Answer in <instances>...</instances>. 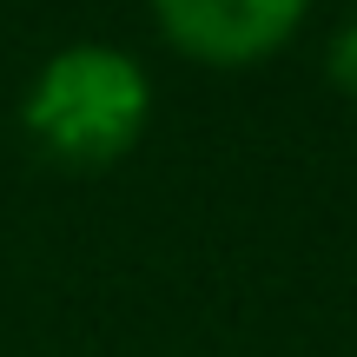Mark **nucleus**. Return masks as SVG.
<instances>
[{"instance_id": "obj_1", "label": "nucleus", "mask_w": 357, "mask_h": 357, "mask_svg": "<svg viewBox=\"0 0 357 357\" xmlns=\"http://www.w3.org/2000/svg\"><path fill=\"white\" fill-rule=\"evenodd\" d=\"M20 126L47 159L73 172H106L153 126V79L126 47L73 40L33 73L20 100Z\"/></svg>"}, {"instance_id": "obj_2", "label": "nucleus", "mask_w": 357, "mask_h": 357, "mask_svg": "<svg viewBox=\"0 0 357 357\" xmlns=\"http://www.w3.org/2000/svg\"><path fill=\"white\" fill-rule=\"evenodd\" d=\"M311 0H153L172 53L199 66H258L305 26Z\"/></svg>"}, {"instance_id": "obj_3", "label": "nucleus", "mask_w": 357, "mask_h": 357, "mask_svg": "<svg viewBox=\"0 0 357 357\" xmlns=\"http://www.w3.org/2000/svg\"><path fill=\"white\" fill-rule=\"evenodd\" d=\"M324 79H331L344 100H357V13L331 33V47H324Z\"/></svg>"}]
</instances>
